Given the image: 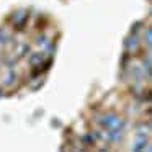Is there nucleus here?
<instances>
[{
  "mask_svg": "<svg viewBox=\"0 0 152 152\" xmlns=\"http://www.w3.org/2000/svg\"><path fill=\"white\" fill-rule=\"evenodd\" d=\"M145 41H147L149 44H152V28L147 30V33H145Z\"/></svg>",
  "mask_w": 152,
  "mask_h": 152,
  "instance_id": "nucleus-1",
  "label": "nucleus"
}]
</instances>
